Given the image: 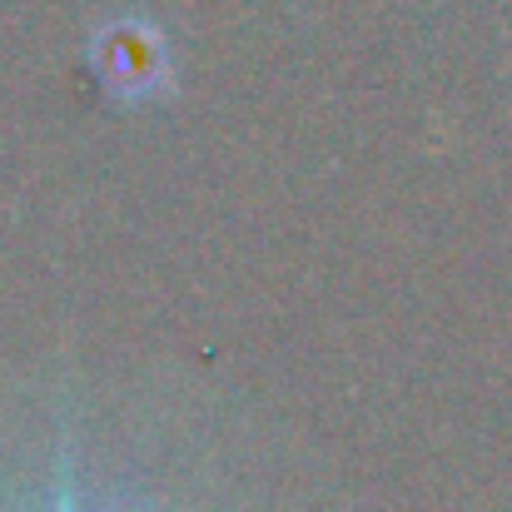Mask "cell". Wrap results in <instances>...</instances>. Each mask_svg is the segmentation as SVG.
<instances>
[{
    "label": "cell",
    "instance_id": "7a4b0ae2",
    "mask_svg": "<svg viewBox=\"0 0 512 512\" xmlns=\"http://www.w3.org/2000/svg\"><path fill=\"white\" fill-rule=\"evenodd\" d=\"M60 512H75V508H70V503H65V508H60Z\"/></svg>",
    "mask_w": 512,
    "mask_h": 512
},
{
    "label": "cell",
    "instance_id": "6da1fadb",
    "mask_svg": "<svg viewBox=\"0 0 512 512\" xmlns=\"http://www.w3.org/2000/svg\"><path fill=\"white\" fill-rule=\"evenodd\" d=\"M90 60H95L105 95H115L120 105H145V100L165 95L174 80L170 40L150 20H135V15L105 25L90 45Z\"/></svg>",
    "mask_w": 512,
    "mask_h": 512
}]
</instances>
